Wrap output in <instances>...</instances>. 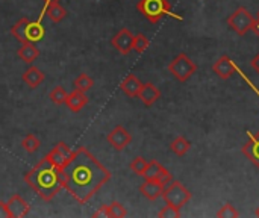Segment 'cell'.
<instances>
[{
  "mask_svg": "<svg viewBox=\"0 0 259 218\" xmlns=\"http://www.w3.org/2000/svg\"><path fill=\"white\" fill-rule=\"evenodd\" d=\"M132 42H134V33L127 27L120 29L111 39V44L115 47V50H118V53L124 56L132 52Z\"/></svg>",
  "mask_w": 259,
  "mask_h": 218,
  "instance_id": "obj_9",
  "label": "cell"
},
{
  "mask_svg": "<svg viewBox=\"0 0 259 218\" xmlns=\"http://www.w3.org/2000/svg\"><path fill=\"white\" fill-rule=\"evenodd\" d=\"M21 147L27 152V153H35L39 147H41V141L33 135V134H29L23 138L21 141Z\"/></svg>",
  "mask_w": 259,
  "mask_h": 218,
  "instance_id": "obj_24",
  "label": "cell"
},
{
  "mask_svg": "<svg viewBox=\"0 0 259 218\" xmlns=\"http://www.w3.org/2000/svg\"><path fill=\"white\" fill-rule=\"evenodd\" d=\"M109 206V215L114 218H123L127 215V211H126V208L120 203V202H112L111 205H108Z\"/></svg>",
  "mask_w": 259,
  "mask_h": 218,
  "instance_id": "obj_30",
  "label": "cell"
},
{
  "mask_svg": "<svg viewBox=\"0 0 259 218\" xmlns=\"http://www.w3.org/2000/svg\"><path fill=\"white\" fill-rule=\"evenodd\" d=\"M0 218H11L9 208L5 202H0Z\"/></svg>",
  "mask_w": 259,
  "mask_h": 218,
  "instance_id": "obj_34",
  "label": "cell"
},
{
  "mask_svg": "<svg viewBox=\"0 0 259 218\" xmlns=\"http://www.w3.org/2000/svg\"><path fill=\"white\" fill-rule=\"evenodd\" d=\"M111 179V171L85 147L74 150L70 162L59 171L61 187L77 203H88Z\"/></svg>",
  "mask_w": 259,
  "mask_h": 218,
  "instance_id": "obj_1",
  "label": "cell"
},
{
  "mask_svg": "<svg viewBox=\"0 0 259 218\" xmlns=\"http://www.w3.org/2000/svg\"><path fill=\"white\" fill-rule=\"evenodd\" d=\"M226 21H228V26L232 30H235L240 36H244L255 26V17L244 6H240L237 11H234L228 17Z\"/></svg>",
  "mask_w": 259,
  "mask_h": 218,
  "instance_id": "obj_6",
  "label": "cell"
},
{
  "mask_svg": "<svg viewBox=\"0 0 259 218\" xmlns=\"http://www.w3.org/2000/svg\"><path fill=\"white\" fill-rule=\"evenodd\" d=\"M149 38L144 33H137L134 35V42H132V50H135L137 53H143L144 50H147L149 47Z\"/></svg>",
  "mask_w": 259,
  "mask_h": 218,
  "instance_id": "obj_26",
  "label": "cell"
},
{
  "mask_svg": "<svg viewBox=\"0 0 259 218\" xmlns=\"http://www.w3.org/2000/svg\"><path fill=\"white\" fill-rule=\"evenodd\" d=\"M138 99L143 102L144 106L150 108V106H153L161 99V91H159V88L155 83L146 82V83H143V86L140 90Z\"/></svg>",
  "mask_w": 259,
  "mask_h": 218,
  "instance_id": "obj_12",
  "label": "cell"
},
{
  "mask_svg": "<svg viewBox=\"0 0 259 218\" xmlns=\"http://www.w3.org/2000/svg\"><path fill=\"white\" fill-rule=\"evenodd\" d=\"M21 79H23V82H24L29 88L33 90V88H38V86L44 82L46 76H44V73H42L39 68H36V67H29V68L23 73Z\"/></svg>",
  "mask_w": 259,
  "mask_h": 218,
  "instance_id": "obj_16",
  "label": "cell"
},
{
  "mask_svg": "<svg viewBox=\"0 0 259 218\" xmlns=\"http://www.w3.org/2000/svg\"><path fill=\"white\" fill-rule=\"evenodd\" d=\"M146 167H147V161H146L143 156H137V158L129 164V168H131L137 176H144Z\"/></svg>",
  "mask_w": 259,
  "mask_h": 218,
  "instance_id": "obj_28",
  "label": "cell"
},
{
  "mask_svg": "<svg viewBox=\"0 0 259 218\" xmlns=\"http://www.w3.org/2000/svg\"><path fill=\"white\" fill-rule=\"evenodd\" d=\"M87 103H88L87 94L82 93V91H77V90L68 93L67 97H65V102H64V105H67V108H68L71 112H79Z\"/></svg>",
  "mask_w": 259,
  "mask_h": 218,
  "instance_id": "obj_15",
  "label": "cell"
},
{
  "mask_svg": "<svg viewBox=\"0 0 259 218\" xmlns=\"http://www.w3.org/2000/svg\"><path fill=\"white\" fill-rule=\"evenodd\" d=\"M170 149H171V152H173L176 156H185V155L188 153V150L191 149V143H190L185 137L179 135V137H176V138L171 141Z\"/></svg>",
  "mask_w": 259,
  "mask_h": 218,
  "instance_id": "obj_22",
  "label": "cell"
},
{
  "mask_svg": "<svg viewBox=\"0 0 259 218\" xmlns=\"http://www.w3.org/2000/svg\"><path fill=\"white\" fill-rule=\"evenodd\" d=\"M73 86H74V90H77V91L87 93V91H90V90L94 86V80H93V77H91V76H88V74L82 73V74H79V76L74 79Z\"/></svg>",
  "mask_w": 259,
  "mask_h": 218,
  "instance_id": "obj_23",
  "label": "cell"
},
{
  "mask_svg": "<svg viewBox=\"0 0 259 218\" xmlns=\"http://www.w3.org/2000/svg\"><path fill=\"white\" fill-rule=\"evenodd\" d=\"M106 141L115 149V150H124L131 143H132V135L121 126H115L108 135H106Z\"/></svg>",
  "mask_w": 259,
  "mask_h": 218,
  "instance_id": "obj_8",
  "label": "cell"
},
{
  "mask_svg": "<svg viewBox=\"0 0 259 218\" xmlns=\"http://www.w3.org/2000/svg\"><path fill=\"white\" fill-rule=\"evenodd\" d=\"M67 91L62 88V86H55L52 91H50V94H49V97H50V100L53 102V103H56V105H64V102H65V97H67Z\"/></svg>",
  "mask_w": 259,
  "mask_h": 218,
  "instance_id": "obj_29",
  "label": "cell"
},
{
  "mask_svg": "<svg viewBox=\"0 0 259 218\" xmlns=\"http://www.w3.org/2000/svg\"><path fill=\"white\" fill-rule=\"evenodd\" d=\"M164 188L168 185V184H171L173 182V176H171V173L165 168V167H162V170H161V173H159V176H158V179H156Z\"/></svg>",
  "mask_w": 259,
  "mask_h": 218,
  "instance_id": "obj_32",
  "label": "cell"
},
{
  "mask_svg": "<svg viewBox=\"0 0 259 218\" xmlns=\"http://www.w3.org/2000/svg\"><path fill=\"white\" fill-rule=\"evenodd\" d=\"M9 212H11V218H23L26 217L30 211V206L27 202H24L18 194H14L8 199L6 202Z\"/></svg>",
  "mask_w": 259,
  "mask_h": 218,
  "instance_id": "obj_13",
  "label": "cell"
},
{
  "mask_svg": "<svg viewBox=\"0 0 259 218\" xmlns=\"http://www.w3.org/2000/svg\"><path fill=\"white\" fill-rule=\"evenodd\" d=\"M164 165H161L158 161H149L147 162V167H146V171H144V179H150V181H156L161 170H162Z\"/></svg>",
  "mask_w": 259,
  "mask_h": 218,
  "instance_id": "obj_25",
  "label": "cell"
},
{
  "mask_svg": "<svg viewBox=\"0 0 259 218\" xmlns=\"http://www.w3.org/2000/svg\"><path fill=\"white\" fill-rule=\"evenodd\" d=\"M219 218H237L240 217V212L232 203H225L215 214Z\"/></svg>",
  "mask_w": 259,
  "mask_h": 218,
  "instance_id": "obj_27",
  "label": "cell"
},
{
  "mask_svg": "<svg viewBox=\"0 0 259 218\" xmlns=\"http://www.w3.org/2000/svg\"><path fill=\"white\" fill-rule=\"evenodd\" d=\"M24 182L44 202H52L62 188L59 181V171L46 156L24 175Z\"/></svg>",
  "mask_w": 259,
  "mask_h": 218,
  "instance_id": "obj_2",
  "label": "cell"
},
{
  "mask_svg": "<svg viewBox=\"0 0 259 218\" xmlns=\"http://www.w3.org/2000/svg\"><path fill=\"white\" fill-rule=\"evenodd\" d=\"M46 12H47L49 18H50L53 23H61V21L68 15L67 9H65L64 6H61V3H59V2H53V3H50V5H47V6H44V11H42V14H41V17H39V18H42V15H44Z\"/></svg>",
  "mask_w": 259,
  "mask_h": 218,
  "instance_id": "obj_18",
  "label": "cell"
},
{
  "mask_svg": "<svg viewBox=\"0 0 259 218\" xmlns=\"http://www.w3.org/2000/svg\"><path fill=\"white\" fill-rule=\"evenodd\" d=\"M141 86H143V82L135 74H127L124 77V80L121 82V85H120L121 91L129 97H138Z\"/></svg>",
  "mask_w": 259,
  "mask_h": 218,
  "instance_id": "obj_17",
  "label": "cell"
},
{
  "mask_svg": "<svg viewBox=\"0 0 259 218\" xmlns=\"http://www.w3.org/2000/svg\"><path fill=\"white\" fill-rule=\"evenodd\" d=\"M44 3H46V6L47 5H50V3H53V2H61V0H42Z\"/></svg>",
  "mask_w": 259,
  "mask_h": 218,
  "instance_id": "obj_37",
  "label": "cell"
},
{
  "mask_svg": "<svg viewBox=\"0 0 259 218\" xmlns=\"http://www.w3.org/2000/svg\"><path fill=\"white\" fill-rule=\"evenodd\" d=\"M241 152L259 170V130L256 134L247 132V143L243 146Z\"/></svg>",
  "mask_w": 259,
  "mask_h": 218,
  "instance_id": "obj_10",
  "label": "cell"
},
{
  "mask_svg": "<svg viewBox=\"0 0 259 218\" xmlns=\"http://www.w3.org/2000/svg\"><path fill=\"white\" fill-rule=\"evenodd\" d=\"M161 197L164 199L167 205H171L176 209H182L193 199V193L188 188H185L182 182L173 181L164 188V193Z\"/></svg>",
  "mask_w": 259,
  "mask_h": 218,
  "instance_id": "obj_4",
  "label": "cell"
},
{
  "mask_svg": "<svg viewBox=\"0 0 259 218\" xmlns=\"http://www.w3.org/2000/svg\"><path fill=\"white\" fill-rule=\"evenodd\" d=\"M168 71L173 74V77L179 82H187L196 71H197V65L196 62H193V59L185 55V53H179L170 64H168Z\"/></svg>",
  "mask_w": 259,
  "mask_h": 218,
  "instance_id": "obj_5",
  "label": "cell"
},
{
  "mask_svg": "<svg viewBox=\"0 0 259 218\" xmlns=\"http://www.w3.org/2000/svg\"><path fill=\"white\" fill-rule=\"evenodd\" d=\"M29 18L27 17H23V18H20L12 27H11V33L23 44V42H26L27 41V35H26V32H27V24H29Z\"/></svg>",
  "mask_w": 259,
  "mask_h": 218,
  "instance_id": "obj_21",
  "label": "cell"
},
{
  "mask_svg": "<svg viewBox=\"0 0 259 218\" xmlns=\"http://www.w3.org/2000/svg\"><path fill=\"white\" fill-rule=\"evenodd\" d=\"M237 67L234 64V61L228 56V55H223L220 56L214 64H212V71L223 80H228L234 76Z\"/></svg>",
  "mask_w": 259,
  "mask_h": 218,
  "instance_id": "obj_11",
  "label": "cell"
},
{
  "mask_svg": "<svg viewBox=\"0 0 259 218\" xmlns=\"http://www.w3.org/2000/svg\"><path fill=\"white\" fill-rule=\"evenodd\" d=\"M137 9L153 24L159 23L167 15L171 18H176V20H182L181 15L173 14L171 5L168 0H140L137 3Z\"/></svg>",
  "mask_w": 259,
  "mask_h": 218,
  "instance_id": "obj_3",
  "label": "cell"
},
{
  "mask_svg": "<svg viewBox=\"0 0 259 218\" xmlns=\"http://www.w3.org/2000/svg\"><path fill=\"white\" fill-rule=\"evenodd\" d=\"M140 193L141 196H144L147 200L150 202H155L158 200L162 193H164V187L158 182V181H150V179H146L144 184L140 185Z\"/></svg>",
  "mask_w": 259,
  "mask_h": 218,
  "instance_id": "obj_14",
  "label": "cell"
},
{
  "mask_svg": "<svg viewBox=\"0 0 259 218\" xmlns=\"http://www.w3.org/2000/svg\"><path fill=\"white\" fill-rule=\"evenodd\" d=\"M158 217L161 218H179L181 217V209H176L175 206H171V205H167L165 203V206L158 212Z\"/></svg>",
  "mask_w": 259,
  "mask_h": 218,
  "instance_id": "obj_31",
  "label": "cell"
},
{
  "mask_svg": "<svg viewBox=\"0 0 259 218\" xmlns=\"http://www.w3.org/2000/svg\"><path fill=\"white\" fill-rule=\"evenodd\" d=\"M73 150L65 144V143H58L47 155H46V158L56 167V170L58 171H61L68 162H70V159L73 158Z\"/></svg>",
  "mask_w": 259,
  "mask_h": 218,
  "instance_id": "obj_7",
  "label": "cell"
},
{
  "mask_svg": "<svg viewBox=\"0 0 259 218\" xmlns=\"http://www.w3.org/2000/svg\"><path fill=\"white\" fill-rule=\"evenodd\" d=\"M93 217L94 218H109V206L108 205H102L94 214H93Z\"/></svg>",
  "mask_w": 259,
  "mask_h": 218,
  "instance_id": "obj_33",
  "label": "cell"
},
{
  "mask_svg": "<svg viewBox=\"0 0 259 218\" xmlns=\"http://www.w3.org/2000/svg\"><path fill=\"white\" fill-rule=\"evenodd\" d=\"M26 35H27L29 42H38V41H41L44 38L46 29H44V26L41 23V18H38L36 21H29Z\"/></svg>",
  "mask_w": 259,
  "mask_h": 218,
  "instance_id": "obj_20",
  "label": "cell"
},
{
  "mask_svg": "<svg viewBox=\"0 0 259 218\" xmlns=\"http://www.w3.org/2000/svg\"><path fill=\"white\" fill-rule=\"evenodd\" d=\"M17 55H18V58H20L23 62H26V64H32V62L39 56V50H38V47L35 46V42H29V41H26V42H23V44H21V47L18 49Z\"/></svg>",
  "mask_w": 259,
  "mask_h": 218,
  "instance_id": "obj_19",
  "label": "cell"
},
{
  "mask_svg": "<svg viewBox=\"0 0 259 218\" xmlns=\"http://www.w3.org/2000/svg\"><path fill=\"white\" fill-rule=\"evenodd\" d=\"M256 35L259 36V12H258V18H255V26H253V29H252Z\"/></svg>",
  "mask_w": 259,
  "mask_h": 218,
  "instance_id": "obj_36",
  "label": "cell"
},
{
  "mask_svg": "<svg viewBox=\"0 0 259 218\" xmlns=\"http://www.w3.org/2000/svg\"><path fill=\"white\" fill-rule=\"evenodd\" d=\"M250 65L253 67V70H255V71H256V73L259 74V53L256 55V56H255V58H253V59H252Z\"/></svg>",
  "mask_w": 259,
  "mask_h": 218,
  "instance_id": "obj_35",
  "label": "cell"
}]
</instances>
